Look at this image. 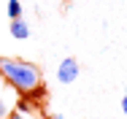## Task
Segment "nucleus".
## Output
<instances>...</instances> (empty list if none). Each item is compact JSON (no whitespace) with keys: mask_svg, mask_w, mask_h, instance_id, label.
Returning a JSON list of instances; mask_svg holds the SVG:
<instances>
[{"mask_svg":"<svg viewBox=\"0 0 127 119\" xmlns=\"http://www.w3.org/2000/svg\"><path fill=\"white\" fill-rule=\"evenodd\" d=\"M0 79L8 81L16 92L22 95H32L38 87H43V76H41V68L27 62V60H19V57H0Z\"/></svg>","mask_w":127,"mask_h":119,"instance_id":"obj_1","label":"nucleus"},{"mask_svg":"<svg viewBox=\"0 0 127 119\" xmlns=\"http://www.w3.org/2000/svg\"><path fill=\"white\" fill-rule=\"evenodd\" d=\"M78 73H81L78 60L76 57H65V60L60 62V68H57V79H60V84H73L78 79Z\"/></svg>","mask_w":127,"mask_h":119,"instance_id":"obj_2","label":"nucleus"},{"mask_svg":"<svg viewBox=\"0 0 127 119\" xmlns=\"http://www.w3.org/2000/svg\"><path fill=\"white\" fill-rule=\"evenodd\" d=\"M8 30H11V35H14L16 41H25V38H30V27H27L25 19H14Z\"/></svg>","mask_w":127,"mask_h":119,"instance_id":"obj_3","label":"nucleus"},{"mask_svg":"<svg viewBox=\"0 0 127 119\" xmlns=\"http://www.w3.org/2000/svg\"><path fill=\"white\" fill-rule=\"evenodd\" d=\"M8 16H11V22L22 19V3L19 0H8Z\"/></svg>","mask_w":127,"mask_h":119,"instance_id":"obj_4","label":"nucleus"},{"mask_svg":"<svg viewBox=\"0 0 127 119\" xmlns=\"http://www.w3.org/2000/svg\"><path fill=\"white\" fill-rule=\"evenodd\" d=\"M8 117V106H5V100L0 97V119H5Z\"/></svg>","mask_w":127,"mask_h":119,"instance_id":"obj_5","label":"nucleus"},{"mask_svg":"<svg viewBox=\"0 0 127 119\" xmlns=\"http://www.w3.org/2000/svg\"><path fill=\"white\" fill-rule=\"evenodd\" d=\"M122 111H125V114H127V92H125V95H122Z\"/></svg>","mask_w":127,"mask_h":119,"instance_id":"obj_6","label":"nucleus"}]
</instances>
